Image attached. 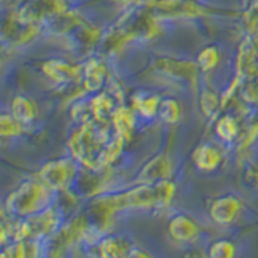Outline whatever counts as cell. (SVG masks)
<instances>
[{"label": "cell", "instance_id": "obj_14", "mask_svg": "<svg viewBox=\"0 0 258 258\" xmlns=\"http://www.w3.org/2000/svg\"><path fill=\"white\" fill-rule=\"evenodd\" d=\"M12 115L23 124H28L36 119L37 108L34 102L24 95H16L12 103Z\"/></svg>", "mask_w": 258, "mask_h": 258}, {"label": "cell", "instance_id": "obj_23", "mask_svg": "<svg viewBox=\"0 0 258 258\" xmlns=\"http://www.w3.org/2000/svg\"><path fill=\"white\" fill-rule=\"evenodd\" d=\"M121 2H124V4H131V2H137V0H121Z\"/></svg>", "mask_w": 258, "mask_h": 258}, {"label": "cell", "instance_id": "obj_5", "mask_svg": "<svg viewBox=\"0 0 258 258\" xmlns=\"http://www.w3.org/2000/svg\"><path fill=\"white\" fill-rule=\"evenodd\" d=\"M76 174V163L70 158H60L52 163H47L39 173V179L48 187L56 190H64L71 184Z\"/></svg>", "mask_w": 258, "mask_h": 258}, {"label": "cell", "instance_id": "obj_1", "mask_svg": "<svg viewBox=\"0 0 258 258\" xmlns=\"http://www.w3.org/2000/svg\"><path fill=\"white\" fill-rule=\"evenodd\" d=\"M102 123L100 119L87 121L70 142L73 158L95 171L110 165L119 155L124 142L116 133L110 139L107 129L100 126Z\"/></svg>", "mask_w": 258, "mask_h": 258}, {"label": "cell", "instance_id": "obj_22", "mask_svg": "<svg viewBox=\"0 0 258 258\" xmlns=\"http://www.w3.org/2000/svg\"><path fill=\"white\" fill-rule=\"evenodd\" d=\"M21 126H23V123H20L13 115L2 116V136H5V137L18 136L21 133Z\"/></svg>", "mask_w": 258, "mask_h": 258}, {"label": "cell", "instance_id": "obj_17", "mask_svg": "<svg viewBox=\"0 0 258 258\" xmlns=\"http://www.w3.org/2000/svg\"><path fill=\"white\" fill-rule=\"evenodd\" d=\"M158 115L160 118L165 121L168 124H174L179 121L181 118V108H179V103L173 99H165L160 102V107H158Z\"/></svg>", "mask_w": 258, "mask_h": 258}, {"label": "cell", "instance_id": "obj_3", "mask_svg": "<svg viewBox=\"0 0 258 258\" xmlns=\"http://www.w3.org/2000/svg\"><path fill=\"white\" fill-rule=\"evenodd\" d=\"M53 189L40 179L24 181L7 199V210L15 216H31L52 207Z\"/></svg>", "mask_w": 258, "mask_h": 258}, {"label": "cell", "instance_id": "obj_4", "mask_svg": "<svg viewBox=\"0 0 258 258\" xmlns=\"http://www.w3.org/2000/svg\"><path fill=\"white\" fill-rule=\"evenodd\" d=\"M149 10L155 18H197L208 15V8L196 0H157L149 4Z\"/></svg>", "mask_w": 258, "mask_h": 258}, {"label": "cell", "instance_id": "obj_18", "mask_svg": "<svg viewBox=\"0 0 258 258\" xmlns=\"http://www.w3.org/2000/svg\"><path fill=\"white\" fill-rule=\"evenodd\" d=\"M237 133H239V127H237L236 119H234L232 116H223L220 121H218L216 134H218V137H220L221 141L231 142L234 137L237 136Z\"/></svg>", "mask_w": 258, "mask_h": 258}, {"label": "cell", "instance_id": "obj_10", "mask_svg": "<svg viewBox=\"0 0 258 258\" xmlns=\"http://www.w3.org/2000/svg\"><path fill=\"white\" fill-rule=\"evenodd\" d=\"M168 232L176 242H190L199 236L200 228L192 218L185 215H177L169 221Z\"/></svg>", "mask_w": 258, "mask_h": 258}, {"label": "cell", "instance_id": "obj_8", "mask_svg": "<svg viewBox=\"0 0 258 258\" xmlns=\"http://www.w3.org/2000/svg\"><path fill=\"white\" fill-rule=\"evenodd\" d=\"M44 73L56 84L76 83L84 78V68L73 67L63 60H52L44 63Z\"/></svg>", "mask_w": 258, "mask_h": 258}, {"label": "cell", "instance_id": "obj_7", "mask_svg": "<svg viewBox=\"0 0 258 258\" xmlns=\"http://www.w3.org/2000/svg\"><path fill=\"white\" fill-rule=\"evenodd\" d=\"M240 212H242V202L236 196H232V194L216 199L212 204V207H210V216L218 224H229L232 221H236Z\"/></svg>", "mask_w": 258, "mask_h": 258}, {"label": "cell", "instance_id": "obj_21", "mask_svg": "<svg viewBox=\"0 0 258 258\" xmlns=\"http://www.w3.org/2000/svg\"><path fill=\"white\" fill-rule=\"evenodd\" d=\"M202 108H204V113L205 115H213V113L218 110V95L212 91V89H205V92L202 94Z\"/></svg>", "mask_w": 258, "mask_h": 258}, {"label": "cell", "instance_id": "obj_19", "mask_svg": "<svg viewBox=\"0 0 258 258\" xmlns=\"http://www.w3.org/2000/svg\"><path fill=\"white\" fill-rule=\"evenodd\" d=\"M218 60H220V53H218L216 47H207L200 52L199 58H197V64L200 70L204 71H210L216 67Z\"/></svg>", "mask_w": 258, "mask_h": 258}, {"label": "cell", "instance_id": "obj_6", "mask_svg": "<svg viewBox=\"0 0 258 258\" xmlns=\"http://www.w3.org/2000/svg\"><path fill=\"white\" fill-rule=\"evenodd\" d=\"M153 70L160 71L161 75L168 76L169 79L179 81V83H189L196 86L197 75H199V64L192 61H181L173 58H161L155 64Z\"/></svg>", "mask_w": 258, "mask_h": 258}, {"label": "cell", "instance_id": "obj_12", "mask_svg": "<svg viewBox=\"0 0 258 258\" xmlns=\"http://www.w3.org/2000/svg\"><path fill=\"white\" fill-rule=\"evenodd\" d=\"M107 79V68L100 60H89L84 67V87L86 91H100Z\"/></svg>", "mask_w": 258, "mask_h": 258}, {"label": "cell", "instance_id": "obj_2", "mask_svg": "<svg viewBox=\"0 0 258 258\" xmlns=\"http://www.w3.org/2000/svg\"><path fill=\"white\" fill-rule=\"evenodd\" d=\"M174 194V185L169 181H161L155 184H142L137 187L118 194V196H105L97 200V207L108 213L119 210H149V208H165L171 202Z\"/></svg>", "mask_w": 258, "mask_h": 258}, {"label": "cell", "instance_id": "obj_13", "mask_svg": "<svg viewBox=\"0 0 258 258\" xmlns=\"http://www.w3.org/2000/svg\"><path fill=\"white\" fill-rule=\"evenodd\" d=\"M194 163L204 171H212L221 163V152L213 144L200 145L194 153Z\"/></svg>", "mask_w": 258, "mask_h": 258}, {"label": "cell", "instance_id": "obj_9", "mask_svg": "<svg viewBox=\"0 0 258 258\" xmlns=\"http://www.w3.org/2000/svg\"><path fill=\"white\" fill-rule=\"evenodd\" d=\"M171 174V165L165 155H158L152 158L139 173V182L141 184H155L161 181H168Z\"/></svg>", "mask_w": 258, "mask_h": 258}, {"label": "cell", "instance_id": "obj_15", "mask_svg": "<svg viewBox=\"0 0 258 258\" xmlns=\"http://www.w3.org/2000/svg\"><path fill=\"white\" fill-rule=\"evenodd\" d=\"M113 124H115V133L118 136L123 137L124 141L129 139V137H131V133H133V126H134L133 113L129 111V108L121 105L115 115H113Z\"/></svg>", "mask_w": 258, "mask_h": 258}, {"label": "cell", "instance_id": "obj_20", "mask_svg": "<svg viewBox=\"0 0 258 258\" xmlns=\"http://www.w3.org/2000/svg\"><path fill=\"white\" fill-rule=\"evenodd\" d=\"M234 253H236V245L231 240H216L208 250V255L215 258H228Z\"/></svg>", "mask_w": 258, "mask_h": 258}, {"label": "cell", "instance_id": "obj_11", "mask_svg": "<svg viewBox=\"0 0 258 258\" xmlns=\"http://www.w3.org/2000/svg\"><path fill=\"white\" fill-rule=\"evenodd\" d=\"M99 250L100 255L103 256H124V255H133V247L131 242L124 236H108L103 237L99 242Z\"/></svg>", "mask_w": 258, "mask_h": 258}, {"label": "cell", "instance_id": "obj_16", "mask_svg": "<svg viewBox=\"0 0 258 258\" xmlns=\"http://www.w3.org/2000/svg\"><path fill=\"white\" fill-rule=\"evenodd\" d=\"M160 99L157 95H153V94H145V92H139L137 95L133 97V103H134V107L139 110L141 115L144 116H153L155 113L158 111V107H160Z\"/></svg>", "mask_w": 258, "mask_h": 258}]
</instances>
